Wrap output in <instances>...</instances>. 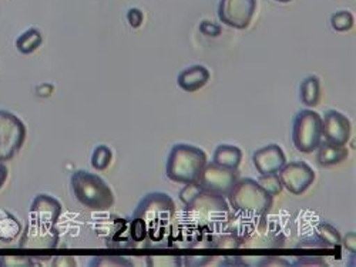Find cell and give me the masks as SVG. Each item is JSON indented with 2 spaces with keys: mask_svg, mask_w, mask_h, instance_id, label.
Segmentation results:
<instances>
[{
  "mask_svg": "<svg viewBox=\"0 0 356 267\" xmlns=\"http://www.w3.org/2000/svg\"><path fill=\"white\" fill-rule=\"evenodd\" d=\"M207 165V155L193 144L178 143L170 151L165 163V174L174 183L188 185L197 182L198 176Z\"/></svg>",
  "mask_w": 356,
  "mask_h": 267,
  "instance_id": "cell-1",
  "label": "cell"
},
{
  "mask_svg": "<svg viewBox=\"0 0 356 267\" xmlns=\"http://www.w3.org/2000/svg\"><path fill=\"white\" fill-rule=\"evenodd\" d=\"M70 186L76 200L95 212L108 211L114 204V193L100 176L77 170L70 177Z\"/></svg>",
  "mask_w": 356,
  "mask_h": 267,
  "instance_id": "cell-2",
  "label": "cell"
},
{
  "mask_svg": "<svg viewBox=\"0 0 356 267\" xmlns=\"http://www.w3.org/2000/svg\"><path fill=\"white\" fill-rule=\"evenodd\" d=\"M236 213L264 218L271 211L274 197L266 193L257 181L245 177L238 179L225 196Z\"/></svg>",
  "mask_w": 356,
  "mask_h": 267,
  "instance_id": "cell-3",
  "label": "cell"
},
{
  "mask_svg": "<svg viewBox=\"0 0 356 267\" xmlns=\"http://www.w3.org/2000/svg\"><path fill=\"white\" fill-rule=\"evenodd\" d=\"M292 144L298 152L309 155L322 143V117L307 107L298 112L292 122Z\"/></svg>",
  "mask_w": 356,
  "mask_h": 267,
  "instance_id": "cell-4",
  "label": "cell"
},
{
  "mask_svg": "<svg viewBox=\"0 0 356 267\" xmlns=\"http://www.w3.org/2000/svg\"><path fill=\"white\" fill-rule=\"evenodd\" d=\"M24 140V123L16 114L0 110V163L12 160L20 152Z\"/></svg>",
  "mask_w": 356,
  "mask_h": 267,
  "instance_id": "cell-5",
  "label": "cell"
},
{
  "mask_svg": "<svg viewBox=\"0 0 356 267\" xmlns=\"http://www.w3.org/2000/svg\"><path fill=\"white\" fill-rule=\"evenodd\" d=\"M174 201L168 194L164 193H150L147 194L137 206L133 218L144 220V223L165 224L174 216Z\"/></svg>",
  "mask_w": 356,
  "mask_h": 267,
  "instance_id": "cell-6",
  "label": "cell"
},
{
  "mask_svg": "<svg viewBox=\"0 0 356 267\" xmlns=\"http://www.w3.org/2000/svg\"><path fill=\"white\" fill-rule=\"evenodd\" d=\"M236 181H238V170L218 166L214 162H207L198 176L197 183L205 192L217 193L225 197L234 188Z\"/></svg>",
  "mask_w": 356,
  "mask_h": 267,
  "instance_id": "cell-7",
  "label": "cell"
},
{
  "mask_svg": "<svg viewBox=\"0 0 356 267\" xmlns=\"http://www.w3.org/2000/svg\"><path fill=\"white\" fill-rule=\"evenodd\" d=\"M257 0H220L218 17L222 24L244 31L255 15Z\"/></svg>",
  "mask_w": 356,
  "mask_h": 267,
  "instance_id": "cell-8",
  "label": "cell"
},
{
  "mask_svg": "<svg viewBox=\"0 0 356 267\" xmlns=\"http://www.w3.org/2000/svg\"><path fill=\"white\" fill-rule=\"evenodd\" d=\"M282 188L295 196L304 194L315 182V171L305 162H286L278 171Z\"/></svg>",
  "mask_w": 356,
  "mask_h": 267,
  "instance_id": "cell-9",
  "label": "cell"
},
{
  "mask_svg": "<svg viewBox=\"0 0 356 267\" xmlns=\"http://www.w3.org/2000/svg\"><path fill=\"white\" fill-rule=\"evenodd\" d=\"M187 209L201 222L220 220L222 215H228V206L224 200V196L202 190L191 203H188Z\"/></svg>",
  "mask_w": 356,
  "mask_h": 267,
  "instance_id": "cell-10",
  "label": "cell"
},
{
  "mask_svg": "<svg viewBox=\"0 0 356 267\" xmlns=\"http://www.w3.org/2000/svg\"><path fill=\"white\" fill-rule=\"evenodd\" d=\"M352 133V125L349 119L338 112V110H328L322 117V136L325 137V142L338 144V146H346V143L350 139Z\"/></svg>",
  "mask_w": 356,
  "mask_h": 267,
  "instance_id": "cell-11",
  "label": "cell"
},
{
  "mask_svg": "<svg viewBox=\"0 0 356 267\" xmlns=\"http://www.w3.org/2000/svg\"><path fill=\"white\" fill-rule=\"evenodd\" d=\"M252 163L258 174H273L282 169L286 163V156L281 146L273 143L255 151L252 155Z\"/></svg>",
  "mask_w": 356,
  "mask_h": 267,
  "instance_id": "cell-12",
  "label": "cell"
},
{
  "mask_svg": "<svg viewBox=\"0 0 356 267\" xmlns=\"http://www.w3.org/2000/svg\"><path fill=\"white\" fill-rule=\"evenodd\" d=\"M32 220L54 226L62 215V203L53 196L38 194L31 206Z\"/></svg>",
  "mask_w": 356,
  "mask_h": 267,
  "instance_id": "cell-13",
  "label": "cell"
},
{
  "mask_svg": "<svg viewBox=\"0 0 356 267\" xmlns=\"http://www.w3.org/2000/svg\"><path fill=\"white\" fill-rule=\"evenodd\" d=\"M211 73L202 65H193L184 69L177 77V84L187 93H195L210 82Z\"/></svg>",
  "mask_w": 356,
  "mask_h": 267,
  "instance_id": "cell-14",
  "label": "cell"
},
{
  "mask_svg": "<svg viewBox=\"0 0 356 267\" xmlns=\"http://www.w3.org/2000/svg\"><path fill=\"white\" fill-rule=\"evenodd\" d=\"M316 151H318L316 162L322 167H332V166L341 165L349 156L346 146H338L328 142L321 143Z\"/></svg>",
  "mask_w": 356,
  "mask_h": 267,
  "instance_id": "cell-15",
  "label": "cell"
},
{
  "mask_svg": "<svg viewBox=\"0 0 356 267\" xmlns=\"http://www.w3.org/2000/svg\"><path fill=\"white\" fill-rule=\"evenodd\" d=\"M213 162L227 169L238 170L243 162V151L234 144H220L216 147Z\"/></svg>",
  "mask_w": 356,
  "mask_h": 267,
  "instance_id": "cell-16",
  "label": "cell"
},
{
  "mask_svg": "<svg viewBox=\"0 0 356 267\" xmlns=\"http://www.w3.org/2000/svg\"><path fill=\"white\" fill-rule=\"evenodd\" d=\"M322 98V84L319 77L311 75L307 76L300 86V99L304 106L312 109L315 107Z\"/></svg>",
  "mask_w": 356,
  "mask_h": 267,
  "instance_id": "cell-17",
  "label": "cell"
},
{
  "mask_svg": "<svg viewBox=\"0 0 356 267\" xmlns=\"http://www.w3.org/2000/svg\"><path fill=\"white\" fill-rule=\"evenodd\" d=\"M43 43L42 33L38 29H29L24 33H22L16 40V47L23 54H31L36 52Z\"/></svg>",
  "mask_w": 356,
  "mask_h": 267,
  "instance_id": "cell-18",
  "label": "cell"
},
{
  "mask_svg": "<svg viewBox=\"0 0 356 267\" xmlns=\"http://www.w3.org/2000/svg\"><path fill=\"white\" fill-rule=\"evenodd\" d=\"M316 236L318 239L326 246V247H339L341 246V233L330 223H319L316 226Z\"/></svg>",
  "mask_w": 356,
  "mask_h": 267,
  "instance_id": "cell-19",
  "label": "cell"
},
{
  "mask_svg": "<svg viewBox=\"0 0 356 267\" xmlns=\"http://www.w3.org/2000/svg\"><path fill=\"white\" fill-rule=\"evenodd\" d=\"M257 182H258V185H259L266 193H270L273 197L281 194V192L284 190L278 173H273V174H259Z\"/></svg>",
  "mask_w": 356,
  "mask_h": 267,
  "instance_id": "cell-20",
  "label": "cell"
},
{
  "mask_svg": "<svg viewBox=\"0 0 356 267\" xmlns=\"http://www.w3.org/2000/svg\"><path fill=\"white\" fill-rule=\"evenodd\" d=\"M111 160H113V152H111V149H110L108 146L100 144L93 151V155H92V166H93V169H96L99 171L106 170L110 166Z\"/></svg>",
  "mask_w": 356,
  "mask_h": 267,
  "instance_id": "cell-21",
  "label": "cell"
},
{
  "mask_svg": "<svg viewBox=\"0 0 356 267\" xmlns=\"http://www.w3.org/2000/svg\"><path fill=\"white\" fill-rule=\"evenodd\" d=\"M355 19L353 15L348 10H339L332 15L331 17V26L337 32H348L353 27Z\"/></svg>",
  "mask_w": 356,
  "mask_h": 267,
  "instance_id": "cell-22",
  "label": "cell"
},
{
  "mask_svg": "<svg viewBox=\"0 0 356 267\" xmlns=\"http://www.w3.org/2000/svg\"><path fill=\"white\" fill-rule=\"evenodd\" d=\"M148 230L144 220L138 218H133V222L130 224V236L134 242H141L145 239Z\"/></svg>",
  "mask_w": 356,
  "mask_h": 267,
  "instance_id": "cell-23",
  "label": "cell"
},
{
  "mask_svg": "<svg viewBox=\"0 0 356 267\" xmlns=\"http://www.w3.org/2000/svg\"><path fill=\"white\" fill-rule=\"evenodd\" d=\"M201 192H202V189L198 186L197 182H194V183L184 185V188L180 190V194H178V197H180V200L187 206V204L191 203Z\"/></svg>",
  "mask_w": 356,
  "mask_h": 267,
  "instance_id": "cell-24",
  "label": "cell"
},
{
  "mask_svg": "<svg viewBox=\"0 0 356 267\" xmlns=\"http://www.w3.org/2000/svg\"><path fill=\"white\" fill-rule=\"evenodd\" d=\"M200 32L207 38H218L222 33L221 26L210 20H202L200 23Z\"/></svg>",
  "mask_w": 356,
  "mask_h": 267,
  "instance_id": "cell-25",
  "label": "cell"
},
{
  "mask_svg": "<svg viewBox=\"0 0 356 267\" xmlns=\"http://www.w3.org/2000/svg\"><path fill=\"white\" fill-rule=\"evenodd\" d=\"M90 266H131V263L123 257H95Z\"/></svg>",
  "mask_w": 356,
  "mask_h": 267,
  "instance_id": "cell-26",
  "label": "cell"
},
{
  "mask_svg": "<svg viewBox=\"0 0 356 267\" xmlns=\"http://www.w3.org/2000/svg\"><path fill=\"white\" fill-rule=\"evenodd\" d=\"M33 261L29 257H2L0 266H32Z\"/></svg>",
  "mask_w": 356,
  "mask_h": 267,
  "instance_id": "cell-27",
  "label": "cell"
},
{
  "mask_svg": "<svg viewBox=\"0 0 356 267\" xmlns=\"http://www.w3.org/2000/svg\"><path fill=\"white\" fill-rule=\"evenodd\" d=\"M143 19H144L143 17V12L136 9V8H133V9H130L127 12V20H129V23H130V26L133 29H138L141 26V23H143Z\"/></svg>",
  "mask_w": 356,
  "mask_h": 267,
  "instance_id": "cell-28",
  "label": "cell"
},
{
  "mask_svg": "<svg viewBox=\"0 0 356 267\" xmlns=\"http://www.w3.org/2000/svg\"><path fill=\"white\" fill-rule=\"evenodd\" d=\"M341 245H342L346 250L355 253V252H356V233H355V231L346 233V236L341 241Z\"/></svg>",
  "mask_w": 356,
  "mask_h": 267,
  "instance_id": "cell-29",
  "label": "cell"
},
{
  "mask_svg": "<svg viewBox=\"0 0 356 267\" xmlns=\"http://www.w3.org/2000/svg\"><path fill=\"white\" fill-rule=\"evenodd\" d=\"M8 167L3 163H0V189L3 188L5 182L8 181Z\"/></svg>",
  "mask_w": 356,
  "mask_h": 267,
  "instance_id": "cell-30",
  "label": "cell"
},
{
  "mask_svg": "<svg viewBox=\"0 0 356 267\" xmlns=\"http://www.w3.org/2000/svg\"><path fill=\"white\" fill-rule=\"evenodd\" d=\"M298 263L300 264H302V266H307V264H316V266H325V261H322V260H319V259H311V257H308V259H301V260H298Z\"/></svg>",
  "mask_w": 356,
  "mask_h": 267,
  "instance_id": "cell-31",
  "label": "cell"
},
{
  "mask_svg": "<svg viewBox=\"0 0 356 267\" xmlns=\"http://www.w3.org/2000/svg\"><path fill=\"white\" fill-rule=\"evenodd\" d=\"M275 2H278V3H289L291 0H275Z\"/></svg>",
  "mask_w": 356,
  "mask_h": 267,
  "instance_id": "cell-32",
  "label": "cell"
}]
</instances>
